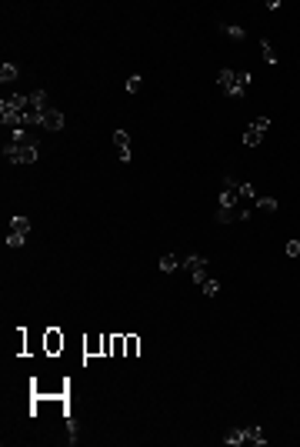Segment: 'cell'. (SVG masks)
<instances>
[{"label":"cell","mask_w":300,"mask_h":447,"mask_svg":"<svg viewBox=\"0 0 300 447\" xmlns=\"http://www.w3.org/2000/svg\"><path fill=\"white\" fill-rule=\"evenodd\" d=\"M180 267H187L190 274H200V270H207V257H200V254H193V257H180Z\"/></svg>","instance_id":"obj_8"},{"label":"cell","mask_w":300,"mask_h":447,"mask_svg":"<svg viewBox=\"0 0 300 447\" xmlns=\"http://www.w3.org/2000/svg\"><path fill=\"white\" fill-rule=\"evenodd\" d=\"M240 197H247V201H250V197H257V194H254V184L240 180Z\"/></svg>","instance_id":"obj_22"},{"label":"cell","mask_w":300,"mask_h":447,"mask_svg":"<svg viewBox=\"0 0 300 447\" xmlns=\"http://www.w3.org/2000/svg\"><path fill=\"white\" fill-rule=\"evenodd\" d=\"M234 221H250L247 207H220L217 210V224H234Z\"/></svg>","instance_id":"obj_4"},{"label":"cell","mask_w":300,"mask_h":447,"mask_svg":"<svg viewBox=\"0 0 300 447\" xmlns=\"http://www.w3.org/2000/svg\"><path fill=\"white\" fill-rule=\"evenodd\" d=\"M113 147H117V157L127 164V160H130V134L127 131H113Z\"/></svg>","instance_id":"obj_6"},{"label":"cell","mask_w":300,"mask_h":447,"mask_svg":"<svg viewBox=\"0 0 300 447\" xmlns=\"http://www.w3.org/2000/svg\"><path fill=\"white\" fill-rule=\"evenodd\" d=\"M267 127H270V117H257V120L244 131V144L247 147H260V137L267 134Z\"/></svg>","instance_id":"obj_3"},{"label":"cell","mask_w":300,"mask_h":447,"mask_svg":"<svg viewBox=\"0 0 300 447\" xmlns=\"http://www.w3.org/2000/svg\"><path fill=\"white\" fill-rule=\"evenodd\" d=\"M220 30H224L230 40H244V37H247V30H244V27H237V23H224Z\"/></svg>","instance_id":"obj_12"},{"label":"cell","mask_w":300,"mask_h":447,"mask_svg":"<svg viewBox=\"0 0 300 447\" xmlns=\"http://www.w3.org/2000/svg\"><path fill=\"white\" fill-rule=\"evenodd\" d=\"M17 77H20L17 64H3V67H0V80H3V84H14Z\"/></svg>","instance_id":"obj_11"},{"label":"cell","mask_w":300,"mask_h":447,"mask_svg":"<svg viewBox=\"0 0 300 447\" xmlns=\"http://www.w3.org/2000/svg\"><path fill=\"white\" fill-rule=\"evenodd\" d=\"M177 267H180V254H164V257H160V270H164V274L177 270Z\"/></svg>","instance_id":"obj_10"},{"label":"cell","mask_w":300,"mask_h":447,"mask_svg":"<svg viewBox=\"0 0 300 447\" xmlns=\"http://www.w3.org/2000/svg\"><path fill=\"white\" fill-rule=\"evenodd\" d=\"M137 90H140V74L127 77V93H137Z\"/></svg>","instance_id":"obj_21"},{"label":"cell","mask_w":300,"mask_h":447,"mask_svg":"<svg viewBox=\"0 0 300 447\" xmlns=\"http://www.w3.org/2000/svg\"><path fill=\"white\" fill-rule=\"evenodd\" d=\"M64 113L57 111V107H47L43 111V117H40V127H47V131H64Z\"/></svg>","instance_id":"obj_5"},{"label":"cell","mask_w":300,"mask_h":447,"mask_svg":"<svg viewBox=\"0 0 300 447\" xmlns=\"http://www.w3.org/2000/svg\"><path fill=\"white\" fill-rule=\"evenodd\" d=\"M257 207H260V210H267V214H274V210H277V197H260V201H257Z\"/></svg>","instance_id":"obj_17"},{"label":"cell","mask_w":300,"mask_h":447,"mask_svg":"<svg viewBox=\"0 0 300 447\" xmlns=\"http://www.w3.org/2000/svg\"><path fill=\"white\" fill-rule=\"evenodd\" d=\"M254 84V74H247V70H220L217 74V87L227 93V97H244L247 87Z\"/></svg>","instance_id":"obj_1"},{"label":"cell","mask_w":300,"mask_h":447,"mask_svg":"<svg viewBox=\"0 0 300 447\" xmlns=\"http://www.w3.org/2000/svg\"><path fill=\"white\" fill-rule=\"evenodd\" d=\"M200 291H204L207 297H217V294H220V284H217V280H214V277H207L204 284H200Z\"/></svg>","instance_id":"obj_16"},{"label":"cell","mask_w":300,"mask_h":447,"mask_svg":"<svg viewBox=\"0 0 300 447\" xmlns=\"http://www.w3.org/2000/svg\"><path fill=\"white\" fill-rule=\"evenodd\" d=\"M30 107H34V111H47V107H50V100H47V90H34L30 93Z\"/></svg>","instance_id":"obj_9"},{"label":"cell","mask_w":300,"mask_h":447,"mask_svg":"<svg viewBox=\"0 0 300 447\" xmlns=\"http://www.w3.org/2000/svg\"><path fill=\"white\" fill-rule=\"evenodd\" d=\"M127 354H137V337H127Z\"/></svg>","instance_id":"obj_24"},{"label":"cell","mask_w":300,"mask_h":447,"mask_svg":"<svg viewBox=\"0 0 300 447\" xmlns=\"http://www.w3.org/2000/svg\"><path fill=\"white\" fill-rule=\"evenodd\" d=\"M224 441H227L230 447H240V444L247 441V430H240V427H237V430H230V434H227Z\"/></svg>","instance_id":"obj_14"},{"label":"cell","mask_w":300,"mask_h":447,"mask_svg":"<svg viewBox=\"0 0 300 447\" xmlns=\"http://www.w3.org/2000/svg\"><path fill=\"white\" fill-rule=\"evenodd\" d=\"M247 441H250V444H257V447L267 444V437H263V430H260V427H247Z\"/></svg>","instance_id":"obj_15"},{"label":"cell","mask_w":300,"mask_h":447,"mask_svg":"<svg viewBox=\"0 0 300 447\" xmlns=\"http://www.w3.org/2000/svg\"><path fill=\"white\" fill-rule=\"evenodd\" d=\"M260 54H263V60H267V64H277V50H274V47H270L267 40L260 44Z\"/></svg>","instance_id":"obj_18"},{"label":"cell","mask_w":300,"mask_h":447,"mask_svg":"<svg viewBox=\"0 0 300 447\" xmlns=\"http://www.w3.org/2000/svg\"><path fill=\"white\" fill-rule=\"evenodd\" d=\"M287 257H300V241H287Z\"/></svg>","instance_id":"obj_23"},{"label":"cell","mask_w":300,"mask_h":447,"mask_svg":"<svg viewBox=\"0 0 300 447\" xmlns=\"http://www.w3.org/2000/svg\"><path fill=\"white\" fill-rule=\"evenodd\" d=\"M57 347H64V337H57V331H50V334H47V351L54 354Z\"/></svg>","instance_id":"obj_20"},{"label":"cell","mask_w":300,"mask_h":447,"mask_svg":"<svg viewBox=\"0 0 300 447\" xmlns=\"http://www.w3.org/2000/svg\"><path fill=\"white\" fill-rule=\"evenodd\" d=\"M23 241H27V234H17V230L7 234V247H23Z\"/></svg>","instance_id":"obj_19"},{"label":"cell","mask_w":300,"mask_h":447,"mask_svg":"<svg viewBox=\"0 0 300 447\" xmlns=\"http://www.w3.org/2000/svg\"><path fill=\"white\" fill-rule=\"evenodd\" d=\"M3 157H7L10 164H37L40 150L37 147H14V144H7V147H3Z\"/></svg>","instance_id":"obj_2"},{"label":"cell","mask_w":300,"mask_h":447,"mask_svg":"<svg viewBox=\"0 0 300 447\" xmlns=\"http://www.w3.org/2000/svg\"><path fill=\"white\" fill-rule=\"evenodd\" d=\"M10 144H14V147H37L34 134L23 131V127H20V131H10Z\"/></svg>","instance_id":"obj_7"},{"label":"cell","mask_w":300,"mask_h":447,"mask_svg":"<svg viewBox=\"0 0 300 447\" xmlns=\"http://www.w3.org/2000/svg\"><path fill=\"white\" fill-rule=\"evenodd\" d=\"M10 230H17V234H30V221H27L23 214H17V217L10 221Z\"/></svg>","instance_id":"obj_13"}]
</instances>
